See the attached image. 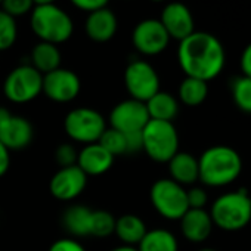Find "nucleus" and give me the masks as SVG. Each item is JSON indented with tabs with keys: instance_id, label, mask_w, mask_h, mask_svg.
Masks as SVG:
<instances>
[{
	"instance_id": "nucleus-1",
	"label": "nucleus",
	"mask_w": 251,
	"mask_h": 251,
	"mask_svg": "<svg viewBox=\"0 0 251 251\" xmlns=\"http://www.w3.org/2000/svg\"><path fill=\"white\" fill-rule=\"evenodd\" d=\"M177 61L186 77L208 83L223 71L226 53L216 36L207 31H194L189 37L179 42Z\"/></svg>"
},
{
	"instance_id": "nucleus-2",
	"label": "nucleus",
	"mask_w": 251,
	"mask_h": 251,
	"mask_svg": "<svg viewBox=\"0 0 251 251\" xmlns=\"http://www.w3.org/2000/svg\"><path fill=\"white\" fill-rule=\"evenodd\" d=\"M242 169L244 163L236 150L227 145H214L198 158V180L210 188H223L233 183L241 176Z\"/></svg>"
},
{
	"instance_id": "nucleus-3",
	"label": "nucleus",
	"mask_w": 251,
	"mask_h": 251,
	"mask_svg": "<svg viewBox=\"0 0 251 251\" xmlns=\"http://www.w3.org/2000/svg\"><path fill=\"white\" fill-rule=\"evenodd\" d=\"M213 225L226 232H236L251 222V197L245 189L222 194L210 207Z\"/></svg>"
},
{
	"instance_id": "nucleus-4",
	"label": "nucleus",
	"mask_w": 251,
	"mask_h": 251,
	"mask_svg": "<svg viewBox=\"0 0 251 251\" xmlns=\"http://www.w3.org/2000/svg\"><path fill=\"white\" fill-rule=\"evenodd\" d=\"M30 25L40 42L61 45L65 43L74 31V24L70 15L56 5L34 6L31 11Z\"/></svg>"
},
{
	"instance_id": "nucleus-5",
	"label": "nucleus",
	"mask_w": 251,
	"mask_h": 251,
	"mask_svg": "<svg viewBox=\"0 0 251 251\" xmlns=\"http://www.w3.org/2000/svg\"><path fill=\"white\" fill-rule=\"evenodd\" d=\"M142 151L157 163H169L179 152V135L172 121L150 120L142 130Z\"/></svg>"
},
{
	"instance_id": "nucleus-6",
	"label": "nucleus",
	"mask_w": 251,
	"mask_h": 251,
	"mask_svg": "<svg viewBox=\"0 0 251 251\" xmlns=\"http://www.w3.org/2000/svg\"><path fill=\"white\" fill-rule=\"evenodd\" d=\"M64 129L67 136L77 144H96L106 130V120L99 111L89 106H80L67 114Z\"/></svg>"
},
{
	"instance_id": "nucleus-7",
	"label": "nucleus",
	"mask_w": 251,
	"mask_h": 251,
	"mask_svg": "<svg viewBox=\"0 0 251 251\" xmlns=\"http://www.w3.org/2000/svg\"><path fill=\"white\" fill-rule=\"evenodd\" d=\"M150 200L155 211L167 220H180L189 210L186 189L170 177L158 179L152 183Z\"/></svg>"
},
{
	"instance_id": "nucleus-8",
	"label": "nucleus",
	"mask_w": 251,
	"mask_h": 251,
	"mask_svg": "<svg viewBox=\"0 0 251 251\" xmlns=\"http://www.w3.org/2000/svg\"><path fill=\"white\" fill-rule=\"evenodd\" d=\"M43 89V74L28 65L14 68L5 78L3 93L14 103H28L34 100Z\"/></svg>"
},
{
	"instance_id": "nucleus-9",
	"label": "nucleus",
	"mask_w": 251,
	"mask_h": 251,
	"mask_svg": "<svg viewBox=\"0 0 251 251\" xmlns=\"http://www.w3.org/2000/svg\"><path fill=\"white\" fill-rule=\"evenodd\" d=\"M124 86L132 99L147 102L160 92V77L150 62L136 59L124 71Z\"/></svg>"
},
{
	"instance_id": "nucleus-10",
	"label": "nucleus",
	"mask_w": 251,
	"mask_h": 251,
	"mask_svg": "<svg viewBox=\"0 0 251 251\" xmlns=\"http://www.w3.org/2000/svg\"><path fill=\"white\" fill-rule=\"evenodd\" d=\"M150 114L145 102L136 99H126L117 103L109 114L111 127L121 133L142 132L150 121Z\"/></svg>"
},
{
	"instance_id": "nucleus-11",
	"label": "nucleus",
	"mask_w": 251,
	"mask_h": 251,
	"mask_svg": "<svg viewBox=\"0 0 251 251\" xmlns=\"http://www.w3.org/2000/svg\"><path fill=\"white\" fill-rule=\"evenodd\" d=\"M170 40L172 39L161 25L160 20L154 18L141 21L132 33V42L135 49L147 56H155L164 52Z\"/></svg>"
},
{
	"instance_id": "nucleus-12",
	"label": "nucleus",
	"mask_w": 251,
	"mask_h": 251,
	"mask_svg": "<svg viewBox=\"0 0 251 251\" xmlns=\"http://www.w3.org/2000/svg\"><path fill=\"white\" fill-rule=\"evenodd\" d=\"M81 90V83L78 75L67 68H58L52 73L43 75V89L50 100L58 103H67L74 100Z\"/></svg>"
},
{
	"instance_id": "nucleus-13",
	"label": "nucleus",
	"mask_w": 251,
	"mask_h": 251,
	"mask_svg": "<svg viewBox=\"0 0 251 251\" xmlns=\"http://www.w3.org/2000/svg\"><path fill=\"white\" fill-rule=\"evenodd\" d=\"M160 23L167 31L169 37L177 42H182L195 31L192 12L185 3L180 2H172L166 5L160 17Z\"/></svg>"
},
{
	"instance_id": "nucleus-14",
	"label": "nucleus",
	"mask_w": 251,
	"mask_h": 251,
	"mask_svg": "<svg viewBox=\"0 0 251 251\" xmlns=\"http://www.w3.org/2000/svg\"><path fill=\"white\" fill-rule=\"evenodd\" d=\"M87 185V176L77 167H62L50 179V194L59 201H73L83 194Z\"/></svg>"
},
{
	"instance_id": "nucleus-15",
	"label": "nucleus",
	"mask_w": 251,
	"mask_h": 251,
	"mask_svg": "<svg viewBox=\"0 0 251 251\" xmlns=\"http://www.w3.org/2000/svg\"><path fill=\"white\" fill-rule=\"evenodd\" d=\"M34 136L31 123L21 115H11L0 124V142L9 151H20L27 148Z\"/></svg>"
},
{
	"instance_id": "nucleus-16",
	"label": "nucleus",
	"mask_w": 251,
	"mask_h": 251,
	"mask_svg": "<svg viewBox=\"0 0 251 251\" xmlns=\"http://www.w3.org/2000/svg\"><path fill=\"white\" fill-rule=\"evenodd\" d=\"M114 155H111L100 144H89L84 145L81 151H78L77 167L89 177V176H100L106 173L114 164Z\"/></svg>"
},
{
	"instance_id": "nucleus-17",
	"label": "nucleus",
	"mask_w": 251,
	"mask_h": 251,
	"mask_svg": "<svg viewBox=\"0 0 251 251\" xmlns=\"http://www.w3.org/2000/svg\"><path fill=\"white\" fill-rule=\"evenodd\" d=\"M179 222L182 235L189 242L195 244L204 242L214 227L210 213L205 208H189Z\"/></svg>"
},
{
	"instance_id": "nucleus-18",
	"label": "nucleus",
	"mask_w": 251,
	"mask_h": 251,
	"mask_svg": "<svg viewBox=\"0 0 251 251\" xmlns=\"http://www.w3.org/2000/svg\"><path fill=\"white\" fill-rule=\"evenodd\" d=\"M84 28L90 40L96 43H105L115 36L118 28V21L111 9L102 8L87 15Z\"/></svg>"
},
{
	"instance_id": "nucleus-19",
	"label": "nucleus",
	"mask_w": 251,
	"mask_h": 251,
	"mask_svg": "<svg viewBox=\"0 0 251 251\" xmlns=\"http://www.w3.org/2000/svg\"><path fill=\"white\" fill-rule=\"evenodd\" d=\"M167 164H169L170 179L182 186L194 185L200 179L198 158L189 152L179 151L176 155H173V158Z\"/></svg>"
},
{
	"instance_id": "nucleus-20",
	"label": "nucleus",
	"mask_w": 251,
	"mask_h": 251,
	"mask_svg": "<svg viewBox=\"0 0 251 251\" xmlns=\"http://www.w3.org/2000/svg\"><path fill=\"white\" fill-rule=\"evenodd\" d=\"M147 232V225L138 214H123L115 219L114 233L124 245H138Z\"/></svg>"
},
{
	"instance_id": "nucleus-21",
	"label": "nucleus",
	"mask_w": 251,
	"mask_h": 251,
	"mask_svg": "<svg viewBox=\"0 0 251 251\" xmlns=\"http://www.w3.org/2000/svg\"><path fill=\"white\" fill-rule=\"evenodd\" d=\"M92 211L84 205H71L62 214V226L71 235L77 238L90 236V219Z\"/></svg>"
},
{
	"instance_id": "nucleus-22",
	"label": "nucleus",
	"mask_w": 251,
	"mask_h": 251,
	"mask_svg": "<svg viewBox=\"0 0 251 251\" xmlns=\"http://www.w3.org/2000/svg\"><path fill=\"white\" fill-rule=\"evenodd\" d=\"M31 59V67L36 68L40 74H48L52 73L58 68H61V52L58 49L56 45L52 43H46V42H40L37 43L30 55Z\"/></svg>"
},
{
	"instance_id": "nucleus-23",
	"label": "nucleus",
	"mask_w": 251,
	"mask_h": 251,
	"mask_svg": "<svg viewBox=\"0 0 251 251\" xmlns=\"http://www.w3.org/2000/svg\"><path fill=\"white\" fill-rule=\"evenodd\" d=\"M150 118L160 121H172L179 114V100L167 92H157L151 99L145 102Z\"/></svg>"
},
{
	"instance_id": "nucleus-24",
	"label": "nucleus",
	"mask_w": 251,
	"mask_h": 251,
	"mask_svg": "<svg viewBox=\"0 0 251 251\" xmlns=\"http://www.w3.org/2000/svg\"><path fill=\"white\" fill-rule=\"evenodd\" d=\"M138 251H179V242L170 230L152 229L138 244Z\"/></svg>"
},
{
	"instance_id": "nucleus-25",
	"label": "nucleus",
	"mask_w": 251,
	"mask_h": 251,
	"mask_svg": "<svg viewBox=\"0 0 251 251\" xmlns=\"http://www.w3.org/2000/svg\"><path fill=\"white\" fill-rule=\"evenodd\" d=\"M179 100L186 106H198L208 96V83L194 77H185L177 90Z\"/></svg>"
},
{
	"instance_id": "nucleus-26",
	"label": "nucleus",
	"mask_w": 251,
	"mask_h": 251,
	"mask_svg": "<svg viewBox=\"0 0 251 251\" xmlns=\"http://www.w3.org/2000/svg\"><path fill=\"white\" fill-rule=\"evenodd\" d=\"M232 99L235 105L247 114H251V78L241 75L232 81Z\"/></svg>"
},
{
	"instance_id": "nucleus-27",
	"label": "nucleus",
	"mask_w": 251,
	"mask_h": 251,
	"mask_svg": "<svg viewBox=\"0 0 251 251\" xmlns=\"http://www.w3.org/2000/svg\"><path fill=\"white\" fill-rule=\"evenodd\" d=\"M115 217L106 210H93L90 219V236L106 238L114 233Z\"/></svg>"
},
{
	"instance_id": "nucleus-28",
	"label": "nucleus",
	"mask_w": 251,
	"mask_h": 251,
	"mask_svg": "<svg viewBox=\"0 0 251 251\" xmlns=\"http://www.w3.org/2000/svg\"><path fill=\"white\" fill-rule=\"evenodd\" d=\"M18 37V25L14 17L0 9V50L11 49Z\"/></svg>"
},
{
	"instance_id": "nucleus-29",
	"label": "nucleus",
	"mask_w": 251,
	"mask_h": 251,
	"mask_svg": "<svg viewBox=\"0 0 251 251\" xmlns=\"http://www.w3.org/2000/svg\"><path fill=\"white\" fill-rule=\"evenodd\" d=\"M111 155L117 157V155H124L127 154V144H126V135L112 129V127H106V130L102 133L99 142Z\"/></svg>"
},
{
	"instance_id": "nucleus-30",
	"label": "nucleus",
	"mask_w": 251,
	"mask_h": 251,
	"mask_svg": "<svg viewBox=\"0 0 251 251\" xmlns=\"http://www.w3.org/2000/svg\"><path fill=\"white\" fill-rule=\"evenodd\" d=\"M77 157H78V151L71 144H61L55 151V160L61 169L77 166Z\"/></svg>"
},
{
	"instance_id": "nucleus-31",
	"label": "nucleus",
	"mask_w": 251,
	"mask_h": 251,
	"mask_svg": "<svg viewBox=\"0 0 251 251\" xmlns=\"http://www.w3.org/2000/svg\"><path fill=\"white\" fill-rule=\"evenodd\" d=\"M34 2L33 0H3L2 3V11L9 14L11 17H23L34 9Z\"/></svg>"
},
{
	"instance_id": "nucleus-32",
	"label": "nucleus",
	"mask_w": 251,
	"mask_h": 251,
	"mask_svg": "<svg viewBox=\"0 0 251 251\" xmlns=\"http://www.w3.org/2000/svg\"><path fill=\"white\" fill-rule=\"evenodd\" d=\"M186 200L189 208H205L208 202V194L201 186H192L191 189H186Z\"/></svg>"
},
{
	"instance_id": "nucleus-33",
	"label": "nucleus",
	"mask_w": 251,
	"mask_h": 251,
	"mask_svg": "<svg viewBox=\"0 0 251 251\" xmlns=\"http://www.w3.org/2000/svg\"><path fill=\"white\" fill-rule=\"evenodd\" d=\"M49 251H86V248L74 238H61L49 247Z\"/></svg>"
},
{
	"instance_id": "nucleus-34",
	"label": "nucleus",
	"mask_w": 251,
	"mask_h": 251,
	"mask_svg": "<svg viewBox=\"0 0 251 251\" xmlns=\"http://www.w3.org/2000/svg\"><path fill=\"white\" fill-rule=\"evenodd\" d=\"M70 2L80 11H84L87 14L106 8V5L109 3V0H70Z\"/></svg>"
},
{
	"instance_id": "nucleus-35",
	"label": "nucleus",
	"mask_w": 251,
	"mask_h": 251,
	"mask_svg": "<svg viewBox=\"0 0 251 251\" xmlns=\"http://www.w3.org/2000/svg\"><path fill=\"white\" fill-rule=\"evenodd\" d=\"M126 144H127V154H136L142 151V132L126 133Z\"/></svg>"
},
{
	"instance_id": "nucleus-36",
	"label": "nucleus",
	"mask_w": 251,
	"mask_h": 251,
	"mask_svg": "<svg viewBox=\"0 0 251 251\" xmlns=\"http://www.w3.org/2000/svg\"><path fill=\"white\" fill-rule=\"evenodd\" d=\"M239 67L242 71V75L251 78V42L244 48L241 58H239Z\"/></svg>"
},
{
	"instance_id": "nucleus-37",
	"label": "nucleus",
	"mask_w": 251,
	"mask_h": 251,
	"mask_svg": "<svg viewBox=\"0 0 251 251\" xmlns=\"http://www.w3.org/2000/svg\"><path fill=\"white\" fill-rule=\"evenodd\" d=\"M11 166V151L0 142V177H2Z\"/></svg>"
},
{
	"instance_id": "nucleus-38",
	"label": "nucleus",
	"mask_w": 251,
	"mask_h": 251,
	"mask_svg": "<svg viewBox=\"0 0 251 251\" xmlns=\"http://www.w3.org/2000/svg\"><path fill=\"white\" fill-rule=\"evenodd\" d=\"M12 115V112L8 109V108H5V106H0V124L2 123H5L9 117Z\"/></svg>"
},
{
	"instance_id": "nucleus-39",
	"label": "nucleus",
	"mask_w": 251,
	"mask_h": 251,
	"mask_svg": "<svg viewBox=\"0 0 251 251\" xmlns=\"http://www.w3.org/2000/svg\"><path fill=\"white\" fill-rule=\"evenodd\" d=\"M109 251H138V247H133V245H118V247H114L112 250Z\"/></svg>"
},
{
	"instance_id": "nucleus-40",
	"label": "nucleus",
	"mask_w": 251,
	"mask_h": 251,
	"mask_svg": "<svg viewBox=\"0 0 251 251\" xmlns=\"http://www.w3.org/2000/svg\"><path fill=\"white\" fill-rule=\"evenodd\" d=\"M36 6H43V5H55L56 0H33Z\"/></svg>"
},
{
	"instance_id": "nucleus-41",
	"label": "nucleus",
	"mask_w": 251,
	"mask_h": 251,
	"mask_svg": "<svg viewBox=\"0 0 251 251\" xmlns=\"http://www.w3.org/2000/svg\"><path fill=\"white\" fill-rule=\"evenodd\" d=\"M198 251H217L214 248H202V250H198Z\"/></svg>"
},
{
	"instance_id": "nucleus-42",
	"label": "nucleus",
	"mask_w": 251,
	"mask_h": 251,
	"mask_svg": "<svg viewBox=\"0 0 251 251\" xmlns=\"http://www.w3.org/2000/svg\"><path fill=\"white\" fill-rule=\"evenodd\" d=\"M151 2H155V3H160V2H164V0H151Z\"/></svg>"
},
{
	"instance_id": "nucleus-43",
	"label": "nucleus",
	"mask_w": 251,
	"mask_h": 251,
	"mask_svg": "<svg viewBox=\"0 0 251 251\" xmlns=\"http://www.w3.org/2000/svg\"><path fill=\"white\" fill-rule=\"evenodd\" d=\"M3 3V0H0V5H2Z\"/></svg>"
}]
</instances>
